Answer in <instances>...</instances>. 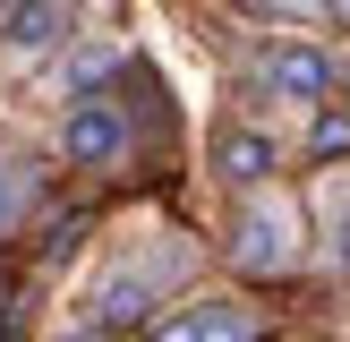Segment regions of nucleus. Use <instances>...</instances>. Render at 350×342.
<instances>
[{
  "mask_svg": "<svg viewBox=\"0 0 350 342\" xmlns=\"http://www.w3.org/2000/svg\"><path fill=\"white\" fill-rule=\"evenodd\" d=\"M146 342H256V317H248V308H231V300H197V308L154 317Z\"/></svg>",
  "mask_w": 350,
  "mask_h": 342,
  "instance_id": "423d86ee",
  "label": "nucleus"
},
{
  "mask_svg": "<svg viewBox=\"0 0 350 342\" xmlns=\"http://www.w3.org/2000/svg\"><path fill=\"white\" fill-rule=\"evenodd\" d=\"M214 171H222L231 188H265V180H273V137L222 129V137H214Z\"/></svg>",
  "mask_w": 350,
  "mask_h": 342,
  "instance_id": "0eeeda50",
  "label": "nucleus"
},
{
  "mask_svg": "<svg viewBox=\"0 0 350 342\" xmlns=\"http://www.w3.org/2000/svg\"><path fill=\"white\" fill-rule=\"evenodd\" d=\"M34 188H43V180H34V163H26V154H0V239H9L17 222L34 214Z\"/></svg>",
  "mask_w": 350,
  "mask_h": 342,
  "instance_id": "6e6552de",
  "label": "nucleus"
},
{
  "mask_svg": "<svg viewBox=\"0 0 350 342\" xmlns=\"http://www.w3.org/2000/svg\"><path fill=\"white\" fill-rule=\"evenodd\" d=\"M256 77H265L273 103H299V111H325V94H334V60H325L317 43H299V34H282V43L256 51Z\"/></svg>",
  "mask_w": 350,
  "mask_h": 342,
  "instance_id": "20e7f679",
  "label": "nucleus"
},
{
  "mask_svg": "<svg viewBox=\"0 0 350 342\" xmlns=\"http://www.w3.org/2000/svg\"><path fill=\"white\" fill-rule=\"evenodd\" d=\"M68 342H103V334H68Z\"/></svg>",
  "mask_w": 350,
  "mask_h": 342,
  "instance_id": "f8f14e48",
  "label": "nucleus"
},
{
  "mask_svg": "<svg viewBox=\"0 0 350 342\" xmlns=\"http://www.w3.org/2000/svg\"><path fill=\"white\" fill-rule=\"evenodd\" d=\"M317 154H350V111H325L317 120Z\"/></svg>",
  "mask_w": 350,
  "mask_h": 342,
  "instance_id": "9d476101",
  "label": "nucleus"
},
{
  "mask_svg": "<svg viewBox=\"0 0 350 342\" xmlns=\"http://www.w3.org/2000/svg\"><path fill=\"white\" fill-rule=\"evenodd\" d=\"M231 9H248V17H317L325 0H231Z\"/></svg>",
  "mask_w": 350,
  "mask_h": 342,
  "instance_id": "1a4fd4ad",
  "label": "nucleus"
},
{
  "mask_svg": "<svg viewBox=\"0 0 350 342\" xmlns=\"http://www.w3.org/2000/svg\"><path fill=\"white\" fill-rule=\"evenodd\" d=\"M171 274H188V248H171L163 265H146V256H129V265H111V274L94 282V334H120V325H146Z\"/></svg>",
  "mask_w": 350,
  "mask_h": 342,
  "instance_id": "f03ea898",
  "label": "nucleus"
},
{
  "mask_svg": "<svg viewBox=\"0 0 350 342\" xmlns=\"http://www.w3.org/2000/svg\"><path fill=\"white\" fill-rule=\"evenodd\" d=\"M325 9H334V17H342V26H350V0H325Z\"/></svg>",
  "mask_w": 350,
  "mask_h": 342,
  "instance_id": "9b49d317",
  "label": "nucleus"
},
{
  "mask_svg": "<svg viewBox=\"0 0 350 342\" xmlns=\"http://www.w3.org/2000/svg\"><path fill=\"white\" fill-rule=\"evenodd\" d=\"M231 265L239 274H291L299 265V205L273 197V188H248L239 231H231Z\"/></svg>",
  "mask_w": 350,
  "mask_h": 342,
  "instance_id": "f257e3e1",
  "label": "nucleus"
},
{
  "mask_svg": "<svg viewBox=\"0 0 350 342\" xmlns=\"http://www.w3.org/2000/svg\"><path fill=\"white\" fill-rule=\"evenodd\" d=\"M60 154L77 171H120L129 163V111H120L111 94H77L60 120Z\"/></svg>",
  "mask_w": 350,
  "mask_h": 342,
  "instance_id": "7ed1b4c3",
  "label": "nucleus"
},
{
  "mask_svg": "<svg viewBox=\"0 0 350 342\" xmlns=\"http://www.w3.org/2000/svg\"><path fill=\"white\" fill-rule=\"evenodd\" d=\"M68 26H77V0H26V9L9 17V34H0V68L51 60V51L68 43Z\"/></svg>",
  "mask_w": 350,
  "mask_h": 342,
  "instance_id": "39448f33",
  "label": "nucleus"
}]
</instances>
